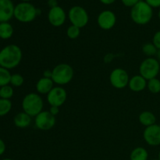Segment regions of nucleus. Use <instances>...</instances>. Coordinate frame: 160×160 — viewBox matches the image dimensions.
<instances>
[{
    "instance_id": "obj_32",
    "label": "nucleus",
    "mask_w": 160,
    "mask_h": 160,
    "mask_svg": "<svg viewBox=\"0 0 160 160\" xmlns=\"http://www.w3.org/2000/svg\"><path fill=\"white\" fill-rule=\"evenodd\" d=\"M6 148V144L3 142V140H2V139L0 138V156H2V155L5 152Z\"/></svg>"
},
{
    "instance_id": "obj_15",
    "label": "nucleus",
    "mask_w": 160,
    "mask_h": 160,
    "mask_svg": "<svg viewBox=\"0 0 160 160\" xmlns=\"http://www.w3.org/2000/svg\"><path fill=\"white\" fill-rule=\"evenodd\" d=\"M147 82H148V81L145 79L142 76H141L140 74L135 75V76L130 78L128 87L132 92H140L146 88Z\"/></svg>"
},
{
    "instance_id": "obj_28",
    "label": "nucleus",
    "mask_w": 160,
    "mask_h": 160,
    "mask_svg": "<svg viewBox=\"0 0 160 160\" xmlns=\"http://www.w3.org/2000/svg\"><path fill=\"white\" fill-rule=\"evenodd\" d=\"M152 43L154 44V45L157 48L158 50L160 49V30L156 31L153 35Z\"/></svg>"
},
{
    "instance_id": "obj_38",
    "label": "nucleus",
    "mask_w": 160,
    "mask_h": 160,
    "mask_svg": "<svg viewBox=\"0 0 160 160\" xmlns=\"http://www.w3.org/2000/svg\"><path fill=\"white\" fill-rule=\"evenodd\" d=\"M21 1L24 2H29L31 1V0H21Z\"/></svg>"
},
{
    "instance_id": "obj_17",
    "label": "nucleus",
    "mask_w": 160,
    "mask_h": 160,
    "mask_svg": "<svg viewBox=\"0 0 160 160\" xmlns=\"http://www.w3.org/2000/svg\"><path fill=\"white\" fill-rule=\"evenodd\" d=\"M14 124L19 128H26L31 123V117L24 112L17 113L13 119Z\"/></svg>"
},
{
    "instance_id": "obj_22",
    "label": "nucleus",
    "mask_w": 160,
    "mask_h": 160,
    "mask_svg": "<svg viewBox=\"0 0 160 160\" xmlns=\"http://www.w3.org/2000/svg\"><path fill=\"white\" fill-rule=\"evenodd\" d=\"M142 52L147 57H154L158 52V49L152 42H147L142 46Z\"/></svg>"
},
{
    "instance_id": "obj_14",
    "label": "nucleus",
    "mask_w": 160,
    "mask_h": 160,
    "mask_svg": "<svg viewBox=\"0 0 160 160\" xmlns=\"http://www.w3.org/2000/svg\"><path fill=\"white\" fill-rule=\"evenodd\" d=\"M14 9L11 0H0V23L10 20L14 17Z\"/></svg>"
},
{
    "instance_id": "obj_21",
    "label": "nucleus",
    "mask_w": 160,
    "mask_h": 160,
    "mask_svg": "<svg viewBox=\"0 0 160 160\" xmlns=\"http://www.w3.org/2000/svg\"><path fill=\"white\" fill-rule=\"evenodd\" d=\"M11 76L9 70L0 67V88L10 84Z\"/></svg>"
},
{
    "instance_id": "obj_18",
    "label": "nucleus",
    "mask_w": 160,
    "mask_h": 160,
    "mask_svg": "<svg viewBox=\"0 0 160 160\" xmlns=\"http://www.w3.org/2000/svg\"><path fill=\"white\" fill-rule=\"evenodd\" d=\"M138 120L141 124L145 126V128L156 124V115L151 111H144V112H141Z\"/></svg>"
},
{
    "instance_id": "obj_2",
    "label": "nucleus",
    "mask_w": 160,
    "mask_h": 160,
    "mask_svg": "<svg viewBox=\"0 0 160 160\" xmlns=\"http://www.w3.org/2000/svg\"><path fill=\"white\" fill-rule=\"evenodd\" d=\"M153 9L145 1L141 0L131 9V18L133 22L138 25H146L152 20Z\"/></svg>"
},
{
    "instance_id": "obj_29",
    "label": "nucleus",
    "mask_w": 160,
    "mask_h": 160,
    "mask_svg": "<svg viewBox=\"0 0 160 160\" xmlns=\"http://www.w3.org/2000/svg\"><path fill=\"white\" fill-rule=\"evenodd\" d=\"M140 1L141 0H121L122 3H123L125 6L131 8L134 7V6H135L136 4H138Z\"/></svg>"
},
{
    "instance_id": "obj_37",
    "label": "nucleus",
    "mask_w": 160,
    "mask_h": 160,
    "mask_svg": "<svg viewBox=\"0 0 160 160\" xmlns=\"http://www.w3.org/2000/svg\"><path fill=\"white\" fill-rule=\"evenodd\" d=\"M156 59H158V61L160 62V49L158 50V52L156 54Z\"/></svg>"
},
{
    "instance_id": "obj_6",
    "label": "nucleus",
    "mask_w": 160,
    "mask_h": 160,
    "mask_svg": "<svg viewBox=\"0 0 160 160\" xmlns=\"http://www.w3.org/2000/svg\"><path fill=\"white\" fill-rule=\"evenodd\" d=\"M160 72V62L155 57H147L139 67V74L147 81L157 78Z\"/></svg>"
},
{
    "instance_id": "obj_36",
    "label": "nucleus",
    "mask_w": 160,
    "mask_h": 160,
    "mask_svg": "<svg viewBox=\"0 0 160 160\" xmlns=\"http://www.w3.org/2000/svg\"><path fill=\"white\" fill-rule=\"evenodd\" d=\"M111 54H108L105 56V62H109L111 61V59H112V56L111 57Z\"/></svg>"
},
{
    "instance_id": "obj_4",
    "label": "nucleus",
    "mask_w": 160,
    "mask_h": 160,
    "mask_svg": "<svg viewBox=\"0 0 160 160\" xmlns=\"http://www.w3.org/2000/svg\"><path fill=\"white\" fill-rule=\"evenodd\" d=\"M74 70L67 63H60L52 70V80L57 85H65L73 80Z\"/></svg>"
},
{
    "instance_id": "obj_20",
    "label": "nucleus",
    "mask_w": 160,
    "mask_h": 160,
    "mask_svg": "<svg viewBox=\"0 0 160 160\" xmlns=\"http://www.w3.org/2000/svg\"><path fill=\"white\" fill-rule=\"evenodd\" d=\"M13 34V28L8 22L0 23V38L7 40Z\"/></svg>"
},
{
    "instance_id": "obj_9",
    "label": "nucleus",
    "mask_w": 160,
    "mask_h": 160,
    "mask_svg": "<svg viewBox=\"0 0 160 160\" xmlns=\"http://www.w3.org/2000/svg\"><path fill=\"white\" fill-rule=\"evenodd\" d=\"M56 123V117L52 115L49 111H42L34 118L35 127L40 131H49Z\"/></svg>"
},
{
    "instance_id": "obj_39",
    "label": "nucleus",
    "mask_w": 160,
    "mask_h": 160,
    "mask_svg": "<svg viewBox=\"0 0 160 160\" xmlns=\"http://www.w3.org/2000/svg\"><path fill=\"white\" fill-rule=\"evenodd\" d=\"M158 17H159V19L160 20V9H159V12H158Z\"/></svg>"
},
{
    "instance_id": "obj_26",
    "label": "nucleus",
    "mask_w": 160,
    "mask_h": 160,
    "mask_svg": "<svg viewBox=\"0 0 160 160\" xmlns=\"http://www.w3.org/2000/svg\"><path fill=\"white\" fill-rule=\"evenodd\" d=\"M81 34V28L74 26V25H70L67 30V35L70 39H77Z\"/></svg>"
},
{
    "instance_id": "obj_3",
    "label": "nucleus",
    "mask_w": 160,
    "mask_h": 160,
    "mask_svg": "<svg viewBox=\"0 0 160 160\" xmlns=\"http://www.w3.org/2000/svg\"><path fill=\"white\" fill-rule=\"evenodd\" d=\"M44 102L42 97L37 93L31 92L24 96L22 101V109L23 112L31 117H35L43 111Z\"/></svg>"
},
{
    "instance_id": "obj_42",
    "label": "nucleus",
    "mask_w": 160,
    "mask_h": 160,
    "mask_svg": "<svg viewBox=\"0 0 160 160\" xmlns=\"http://www.w3.org/2000/svg\"><path fill=\"white\" fill-rule=\"evenodd\" d=\"M152 160H159V159H152Z\"/></svg>"
},
{
    "instance_id": "obj_1",
    "label": "nucleus",
    "mask_w": 160,
    "mask_h": 160,
    "mask_svg": "<svg viewBox=\"0 0 160 160\" xmlns=\"http://www.w3.org/2000/svg\"><path fill=\"white\" fill-rule=\"evenodd\" d=\"M22 57V50L18 45H6L0 51V67L7 70L15 68L20 63Z\"/></svg>"
},
{
    "instance_id": "obj_25",
    "label": "nucleus",
    "mask_w": 160,
    "mask_h": 160,
    "mask_svg": "<svg viewBox=\"0 0 160 160\" xmlns=\"http://www.w3.org/2000/svg\"><path fill=\"white\" fill-rule=\"evenodd\" d=\"M14 91L12 86L6 85L0 88V98L4 99H10L13 96Z\"/></svg>"
},
{
    "instance_id": "obj_33",
    "label": "nucleus",
    "mask_w": 160,
    "mask_h": 160,
    "mask_svg": "<svg viewBox=\"0 0 160 160\" xmlns=\"http://www.w3.org/2000/svg\"><path fill=\"white\" fill-rule=\"evenodd\" d=\"M48 6H50V9L53 7H56L57 6V0H48Z\"/></svg>"
},
{
    "instance_id": "obj_41",
    "label": "nucleus",
    "mask_w": 160,
    "mask_h": 160,
    "mask_svg": "<svg viewBox=\"0 0 160 160\" xmlns=\"http://www.w3.org/2000/svg\"><path fill=\"white\" fill-rule=\"evenodd\" d=\"M2 160H13V159H2Z\"/></svg>"
},
{
    "instance_id": "obj_27",
    "label": "nucleus",
    "mask_w": 160,
    "mask_h": 160,
    "mask_svg": "<svg viewBox=\"0 0 160 160\" xmlns=\"http://www.w3.org/2000/svg\"><path fill=\"white\" fill-rule=\"evenodd\" d=\"M24 83V78L20 73H14L12 74L10 79V84L13 87L19 88L22 86Z\"/></svg>"
},
{
    "instance_id": "obj_7",
    "label": "nucleus",
    "mask_w": 160,
    "mask_h": 160,
    "mask_svg": "<svg viewBox=\"0 0 160 160\" xmlns=\"http://www.w3.org/2000/svg\"><path fill=\"white\" fill-rule=\"evenodd\" d=\"M68 17L72 25L79 28H84L89 21L88 13L84 8L80 6H74L70 8Z\"/></svg>"
},
{
    "instance_id": "obj_24",
    "label": "nucleus",
    "mask_w": 160,
    "mask_h": 160,
    "mask_svg": "<svg viewBox=\"0 0 160 160\" xmlns=\"http://www.w3.org/2000/svg\"><path fill=\"white\" fill-rule=\"evenodd\" d=\"M147 88L151 93L158 94L160 92V80L157 78L149 80L147 82Z\"/></svg>"
},
{
    "instance_id": "obj_19",
    "label": "nucleus",
    "mask_w": 160,
    "mask_h": 160,
    "mask_svg": "<svg viewBox=\"0 0 160 160\" xmlns=\"http://www.w3.org/2000/svg\"><path fill=\"white\" fill-rule=\"evenodd\" d=\"M148 152L143 147H137L134 148L130 155L131 160H148Z\"/></svg>"
},
{
    "instance_id": "obj_12",
    "label": "nucleus",
    "mask_w": 160,
    "mask_h": 160,
    "mask_svg": "<svg viewBox=\"0 0 160 160\" xmlns=\"http://www.w3.org/2000/svg\"><path fill=\"white\" fill-rule=\"evenodd\" d=\"M97 23L101 29L108 31L115 26L117 23V17L112 11L104 10L98 16Z\"/></svg>"
},
{
    "instance_id": "obj_8",
    "label": "nucleus",
    "mask_w": 160,
    "mask_h": 160,
    "mask_svg": "<svg viewBox=\"0 0 160 160\" xmlns=\"http://www.w3.org/2000/svg\"><path fill=\"white\" fill-rule=\"evenodd\" d=\"M130 78L128 72L123 68H116L109 75V81L113 88L123 89L128 86Z\"/></svg>"
},
{
    "instance_id": "obj_30",
    "label": "nucleus",
    "mask_w": 160,
    "mask_h": 160,
    "mask_svg": "<svg viewBox=\"0 0 160 160\" xmlns=\"http://www.w3.org/2000/svg\"><path fill=\"white\" fill-rule=\"evenodd\" d=\"M145 2L152 8L160 7V0H145Z\"/></svg>"
},
{
    "instance_id": "obj_13",
    "label": "nucleus",
    "mask_w": 160,
    "mask_h": 160,
    "mask_svg": "<svg viewBox=\"0 0 160 160\" xmlns=\"http://www.w3.org/2000/svg\"><path fill=\"white\" fill-rule=\"evenodd\" d=\"M67 19V14L65 10L60 6L51 8L48 13V20L50 24L53 27L59 28L64 24Z\"/></svg>"
},
{
    "instance_id": "obj_11",
    "label": "nucleus",
    "mask_w": 160,
    "mask_h": 160,
    "mask_svg": "<svg viewBox=\"0 0 160 160\" xmlns=\"http://www.w3.org/2000/svg\"><path fill=\"white\" fill-rule=\"evenodd\" d=\"M143 138L150 146L160 145V125L156 123L145 128L143 131Z\"/></svg>"
},
{
    "instance_id": "obj_31",
    "label": "nucleus",
    "mask_w": 160,
    "mask_h": 160,
    "mask_svg": "<svg viewBox=\"0 0 160 160\" xmlns=\"http://www.w3.org/2000/svg\"><path fill=\"white\" fill-rule=\"evenodd\" d=\"M49 112L52 114V115H53L54 117H56V115H58L59 112V107H58V106H51L49 109Z\"/></svg>"
},
{
    "instance_id": "obj_5",
    "label": "nucleus",
    "mask_w": 160,
    "mask_h": 160,
    "mask_svg": "<svg viewBox=\"0 0 160 160\" xmlns=\"http://www.w3.org/2000/svg\"><path fill=\"white\" fill-rule=\"evenodd\" d=\"M37 16L38 9L30 2H20L14 9V17L22 23L32 22Z\"/></svg>"
},
{
    "instance_id": "obj_34",
    "label": "nucleus",
    "mask_w": 160,
    "mask_h": 160,
    "mask_svg": "<svg viewBox=\"0 0 160 160\" xmlns=\"http://www.w3.org/2000/svg\"><path fill=\"white\" fill-rule=\"evenodd\" d=\"M44 74V78H52V70H46L44 71L43 73Z\"/></svg>"
},
{
    "instance_id": "obj_35",
    "label": "nucleus",
    "mask_w": 160,
    "mask_h": 160,
    "mask_svg": "<svg viewBox=\"0 0 160 160\" xmlns=\"http://www.w3.org/2000/svg\"><path fill=\"white\" fill-rule=\"evenodd\" d=\"M102 4L105 5H111L113 2H115L116 0H99Z\"/></svg>"
},
{
    "instance_id": "obj_16",
    "label": "nucleus",
    "mask_w": 160,
    "mask_h": 160,
    "mask_svg": "<svg viewBox=\"0 0 160 160\" xmlns=\"http://www.w3.org/2000/svg\"><path fill=\"white\" fill-rule=\"evenodd\" d=\"M53 88H54V82L52 78L42 77L36 84V90L41 95H48Z\"/></svg>"
},
{
    "instance_id": "obj_10",
    "label": "nucleus",
    "mask_w": 160,
    "mask_h": 160,
    "mask_svg": "<svg viewBox=\"0 0 160 160\" xmlns=\"http://www.w3.org/2000/svg\"><path fill=\"white\" fill-rule=\"evenodd\" d=\"M67 98V91L62 87H54L47 95V102L51 106L60 107L65 103Z\"/></svg>"
},
{
    "instance_id": "obj_40",
    "label": "nucleus",
    "mask_w": 160,
    "mask_h": 160,
    "mask_svg": "<svg viewBox=\"0 0 160 160\" xmlns=\"http://www.w3.org/2000/svg\"><path fill=\"white\" fill-rule=\"evenodd\" d=\"M158 159L160 160V151H159V155H158Z\"/></svg>"
},
{
    "instance_id": "obj_23",
    "label": "nucleus",
    "mask_w": 160,
    "mask_h": 160,
    "mask_svg": "<svg viewBox=\"0 0 160 160\" xmlns=\"http://www.w3.org/2000/svg\"><path fill=\"white\" fill-rule=\"evenodd\" d=\"M12 109V102L9 99L0 98V117L6 116Z\"/></svg>"
}]
</instances>
